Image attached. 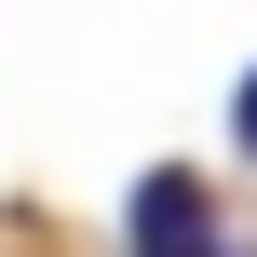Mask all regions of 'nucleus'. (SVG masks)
<instances>
[{
	"label": "nucleus",
	"instance_id": "2",
	"mask_svg": "<svg viewBox=\"0 0 257 257\" xmlns=\"http://www.w3.org/2000/svg\"><path fill=\"white\" fill-rule=\"evenodd\" d=\"M230 136H244V163H257V68H244V95H230Z\"/></svg>",
	"mask_w": 257,
	"mask_h": 257
},
{
	"label": "nucleus",
	"instance_id": "1",
	"mask_svg": "<svg viewBox=\"0 0 257 257\" xmlns=\"http://www.w3.org/2000/svg\"><path fill=\"white\" fill-rule=\"evenodd\" d=\"M122 257H230V230H217V190H203L190 163L136 176V203H122Z\"/></svg>",
	"mask_w": 257,
	"mask_h": 257
}]
</instances>
